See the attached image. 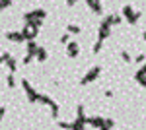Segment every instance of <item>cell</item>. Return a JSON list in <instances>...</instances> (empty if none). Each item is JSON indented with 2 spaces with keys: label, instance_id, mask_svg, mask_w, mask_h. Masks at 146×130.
Instances as JSON below:
<instances>
[{
  "label": "cell",
  "instance_id": "25",
  "mask_svg": "<svg viewBox=\"0 0 146 130\" xmlns=\"http://www.w3.org/2000/svg\"><path fill=\"white\" fill-rule=\"evenodd\" d=\"M8 6H12L10 0H2V2H0V12L4 10V8H8Z\"/></svg>",
  "mask_w": 146,
  "mask_h": 130
},
{
  "label": "cell",
  "instance_id": "4",
  "mask_svg": "<svg viewBox=\"0 0 146 130\" xmlns=\"http://www.w3.org/2000/svg\"><path fill=\"white\" fill-rule=\"evenodd\" d=\"M66 53H68V56L70 58H76L80 54V45H78V41H70V43L66 45Z\"/></svg>",
  "mask_w": 146,
  "mask_h": 130
},
{
  "label": "cell",
  "instance_id": "32",
  "mask_svg": "<svg viewBox=\"0 0 146 130\" xmlns=\"http://www.w3.org/2000/svg\"><path fill=\"white\" fill-rule=\"evenodd\" d=\"M142 39H144V43H146V31H144V33H142Z\"/></svg>",
  "mask_w": 146,
  "mask_h": 130
},
{
  "label": "cell",
  "instance_id": "11",
  "mask_svg": "<svg viewBox=\"0 0 146 130\" xmlns=\"http://www.w3.org/2000/svg\"><path fill=\"white\" fill-rule=\"evenodd\" d=\"M35 58H37L39 62H45V60H47V51L43 49V47H39V49H37V53H35Z\"/></svg>",
  "mask_w": 146,
  "mask_h": 130
},
{
  "label": "cell",
  "instance_id": "12",
  "mask_svg": "<svg viewBox=\"0 0 146 130\" xmlns=\"http://www.w3.org/2000/svg\"><path fill=\"white\" fill-rule=\"evenodd\" d=\"M133 14H135V10H133V6H131V4L123 6V16L127 18V20H131V18H133Z\"/></svg>",
  "mask_w": 146,
  "mask_h": 130
},
{
  "label": "cell",
  "instance_id": "33",
  "mask_svg": "<svg viewBox=\"0 0 146 130\" xmlns=\"http://www.w3.org/2000/svg\"><path fill=\"white\" fill-rule=\"evenodd\" d=\"M100 130H109V128H107V126H101V128Z\"/></svg>",
  "mask_w": 146,
  "mask_h": 130
},
{
  "label": "cell",
  "instance_id": "2",
  "mask_svg": "<svg viewBox=\"0 0 146 130\" xmlns=\"http://www.w3.org/2000/svg\"><path fill=\"white\" fill-rule=\"evenodd\" d=\"M22 87L25 89V95H27V99H29L31 103H37V101H39V93L29 86V82H27V80H22Z\"/></svg>",
  "mask_w": 146,
  "mask_h": 130
},
{
  "label": "cell",
  "instance_id": "3",
  "mask_svg": "<svg viewBox=\"0 0 146 130\" xmlns=\"http://www.w3.org/2000/svg\"><path fill=\"white\" fill-rule=\"evenodd\" d=\"M37 33H39V29H31L27 23H25V27L22 29V35H23V39H25V41H35Z\"/></svg>",
  "mask_w": 146,
  "mask_h": 130
},
{
  "label": "cell",
  "instance_id": "26",
  "mask_svg": "<svg viewBox=\"0 0 146 130\" xmlns=\"http://www.w3.org/2000/svg\"><path fill=\"white\" fill-rule=\"evenodd\" d=\"M70 130H84V124H80V122H76V120H74V122H72V128Z\"/></svg>",
  "mask_w": 146,
  "mask_h": 130
},
{
  "label": "cell",
  "instance_id": "30",
  "mask_svg": "<svg viewBox=\"0 0 146 130\" xmlns=\"http://www.w3.org/2000/svg\"><path fill=\"white\" fill-rule=\"evenodd\" d=\"M103 95H105V97H109V99H111V97H113V91H111V89H105V91H103Z\"/></svg>",
  "mask_w": 146,
  "mask_h": 130
},
{
  "label": "cell",
  "instance_id": "19",
  "mask_svg": "<svg viewBox=\"0 0 146 130\" xmlns=\"http://www.w3.org/2000/svg\"><path fill=\"white\" fill-rule=\"evenodd\" d=\"M6 84H8V87H10V89H14V87H16V82H14V74H8V78H6Z\"/></svg>",
  "mask_w": 146,
  "mask_h": 130
},
{
  "label": "cell",
  "instance_id": "1",
  "mask_svg": "<svg viewBox=\"0 0 146 130\" xmlns=\"http://www.w3.org/2000/svg\"><path fill=\"white\" fill-rule=\"evenodd\" d=\"M100 74H101V66H94V68H90L88 74L80 80V86H88V84H92V82H96Z\"/></svg>",
  "mask_w": 146,
  "mask_h": 130
},
{
  "label": "cell",
  "instance_id": "24",
  "mask_svg": "<svg viewBox=\"0 0 146 130\" xmlns=\"http://www.w3.org/2000/svg\"><path fill=\"white\" fill-rule=\"evenodd\" d=\"M103 126H107V128L111 130L113 126H115V120H113V119H105V122H103Z\"/></svg>",
  "mask_w": 146,
  "mask_h": 130
},
{
  "label": "cell",
  "instance_id": "20",
  "mask_svg": "<svg viewBox=\"0 0 146 130\" xmlns=\"http://www.w3.org/2000/svg\"><path fill=\"white\" fill-rule=\"evenodd\" d=\"M58 126H60V128H64V130H70V128H72V122H64V120H58Z\"/></svg>",
  "mask_w": 146,
  "mask_h": 130
},
{
  "label": "cell",
  "instance_id": "21",
  "mask_svg": "<svg viewBox=\"0 0 146 130\" xmlns=\"http://www.w3.org/2000/svg\"><path fill=\"white\" fill-rule=\"evenodd\" d=\"M58 41H60L62 45H68V43H70V35H68V33H64V35H62V37L58 39Z\"/></svg>",
  "mask_w": 146,
  "mask_h": 130
},
{
  "label": "cell",
  "instance_id": "10",
  "mask_svg": "<svg viewBox=\"0 0 146 130\" xmlns=\"http://www.w3.org/2000/svg\"><path fill=\"white\" fill-rule=\"evenodd\" d=\"M80 31H82L80 25H74V23H68V25H66V33H68V35H78Z\"/></svg>",
  "mask_w": 146,
  "mask_h": 130
},
{
  "label": "cell",
  "instance_id": "27",
  "mask_svg": "<svg viewBox=\"0 0 146 130\" xmlns=\"http://www.w3.org/2000/svg\"><path fill=\"white\" fill-rule=\"evenodd\" d=\"M33 58H35V54H25V58H23V64H29Z\"/></svg>",
  "mask_w": 146,
  "mask_h": 130
},
{
  "label": "cell",
  "instance_id": "18",
  "mask_svg": "<svg viewBox=\"0 0 146 130\" xmlns=\"http://www.w3.org/2000/svg\"><path fill=\"white\" fill-rule=\"evenodd\" d=\"M10 58H12V54H10V53H2V54H0V64H6Z\"/></svg>",
  "mask_w": 146,
  "mask_h": 130
},
{
  "label": "cell",
  "instance_id": "15",
  "mask_svg": "<svg viewBox=\"0 0 146 130\" xmlns=\"http://www.w3.org/2000/svg\"><path fill=\"white\" fill-rule=\"evenodd\" d=\"M37 49H39V47H37L35 41H27V54H35V53H37Z\"/></svg>",
  "mask_w": 146,
  "mask_h": 130
},
{
  "label": "cell",
  "instance_id": "31",
  "mask_svg": "<svg viewBox=\"0 0 146 130\" xmlns=\"http://www.w3.org/2000/svg\"><path fill=\"white\" fill-rule=\"evenodd\" d=\"M4 113H6V107H0V120H2V117H4Z\"/></svg>",
  "mask_w": 146,
  "mask_h": 130
},
{
  "label": "cell",
  "instance_id": "28",
  "mask_svg": "<svg viewBox=\"0 0 146 130\" xmlns=\"http://www.w3.org/2000/svg\"><path fill=\"white\" fill-rule=\"evenodd\" d=\"M146 58H144V54H136L135 56V62H138V64H140V62H144Z\"/></svg>",
  "mask_w": 146,
  "mask_h": 130
},
{
  "label": "cell",
  "instance_id": "16",
  "mask_svg": "<svg viewBox=\"0 0 146 130\" xmlns=\"http://www.w3.org/2000/svg\"><path fill=\"white\" fill-rule=\"evenodd\" d=\"M146 76V64H142L140 66V70L135 74V80H140V78H144Z\"/></svg>",
  "mask_w": 146,
  "mask_h": 130
},
{
  "label": "cell",
  "instance_id": "5",
  "mask_svg": "<svg viewBox=\"0 0 146 130\" xmlns=\"http://www.w3.org/2000/svg\"><path fill=\"white\" fill-rule=\"evenodd\" d=\"M103 122H105L103 117H86V124H92L94 128H98V130L103 126Z\"/></svg>",
  "mask_w": 146,
  "mask_h": 130
},
{
  "label": "cell",
  "instance_id": "23",
  "mask_svg": "<svg viewBox=\"0 0 146 130\" xmlns=\"http://www.w3.org/2000/svg\"><path fill=\"white\" fill-rule=\"evenodd\" d=\"M121 58H123V62H131V60H133V58H131V54L127 53V51H123V53H121Z\"/></svg>",
  "mask_w": 146,
  "mask_h": 130
},
{
  "label": "cell",
  "instance_id": "17",
  "mask_svg": "<svg viewBox=\"0 0 146 130\" xmlns=\"http://www.w3.org/2000/svg\"><path fill=\"white\" fill-rule=\"evenodd\" d=\"M140 16H142V12H135V14H133V18H131V20H127V22L131 23V25H135V23L140 20Z\"/></svg>",
  "mask_w": 146,
  "mask_h": 130
},
{
  "label": "cell",
  "instance_id": "29",
  "mask_svg": "<svg viewBox=\"0 0 146 130\" xmlns=\"http://www.w3.org/2000/svg\"><path fill=\"white\" fill-rule=\"evenodd\" d=\"M51 115H53L55 119H56V117H58V105H55V107L51 109Z\"/></svg>",
  "mask_w": 146,
  "mask_h": 130
},
{
  "label": "cell",
  "instance_id": "9",
  "mask_svg": "<svg viewBox=\"0 0 146 130\" xmlns=\"http://www.w3.org/2000/svg\"><path fill=\"white\" fill-rule=\"evenodd\" d=\"M39 103H43V105H49L51 109L56 105L55 101H53V97H49V95H39Z\"/></svg>",
  "mask_w": 146,
  "mask_h": 130
},
{
  "label": "cell",
  "instance_id": "13",
  "mask_svg": "<svg viewBox=\"0 0 146 130\" xmlns=\"http://www.w3.org/2000/svg\"><path fill=\"white\" fill-rule=\"evenodd\" d=\"M6 64H8V70H10V74H16V70H18V62H16V58H14V56H12V58L8 60V62H6Z\"/></svg>",
  "mask_w": 146,
  "mask_h": 130
},
{
  "label": "cell",
  "instance_id": "6",
  "mask_svg": "<svg viewBox=\"0 0 146 130\" xmlns=\"http://www.w3.org/2000/svg\"><path fill=\"white\" fill-rule=\"evenodd\" d=\"M6 39H10L12 43H22V41H25L22 31H6Z\"/></svg>",
  "mask_w": 146,
  "mask_h": 130
},
{
  "label": "cell",
  "instance_id": "22",
  "mask_svg": "<svg viewBox=\"0 0 146 130\" xmlns=\"http://www.w3.org/2000/svg\"><path fill=\"white\" fill-rule=\"evenodd\" d=\"M101 47H103V41H100V39H98V41H96V45H94V53H100Z\"/></svg>",
  "mask_w": 146,
  "mask_h": 130
},
{
  "label": "cell",
  "instance_id": "8",
  "mask_svg": "<svg viewBox=\"0 0 146 130\" xmlns=\"http://www.w3.org/2000/svg\"><path fill=\"white\" fill-rule=\"evenodd\" d=\"M76 122H80V124H86V115H84V105H78V109H76Z\"/></svg>",
  "mask_w": 146,
  "mask_h": 130
},
{
  "label": "cell",
  "instance_id": "7",
  "mask_svg": "<svg viewBox=\"0 0 146 130\" xmlns=\"http://www.w3.org/2000/svg\"><path fill=\"white\" fill-rule=\"evenodd\" d=\"M88 6H90V10L94 14H101L103 12V6H101V2H98V0H88Z\"/></svg>",
  "mask_w": 146,
  "mask_h": 130
},
{
  "label": "cell",
  "instance_id": "14",
  "mask_svg": "<svg viewBox=\"0 0 146 130\" xmlns=\"http://www.w3.org/2000/svg\"><path fill=\"white\" fill-rule=\"evenodd\" d=\"M33 16H35V20H45V18H47V10L37 8V10H33Z\"/></svg>",
  "mask_w": 146,
  "mask_h": 130
}]
</instances>
